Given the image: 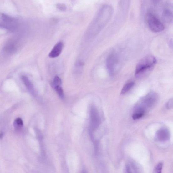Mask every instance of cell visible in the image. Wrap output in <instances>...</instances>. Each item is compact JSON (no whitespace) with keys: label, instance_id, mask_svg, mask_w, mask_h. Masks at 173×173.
Listing matches in <instances>:
<instances>
[{"label":"cell","instance_id":"8992f818","mask_svg":"<svg viewBox=\"0 0 173 173\" xmlns=\"http://www.w3.org/2000/svg\"><path fill=\"white\" fill-rule=\"evenodd\" d=\"M117 59L115 54H111L108 57L106 61L107 69L109 75L113 76L115 73Z\"/></svg>","mask_w":173,"mask_h":173},{"label":"cell","instance_id":"e0dca14e","mask_svg":"<svg viewBox=\"0 0 173 173\" xmlns=\"http://www.w3.org/2000/svg\"><path fill=\"white\" fill-rule=\"evenodd\" d=\"M163 166V164L162 162L159 163L156 166L154 170V172L155 173H160L162 172Z\"/></svg>","mask_w":173,"mask_h":173},{"label":"cell","instance_id":"52a82bcc","mask_svg":"<svg viewBox=\"0 0 173 173\" xmlns=\"http://www.w3.org/2000/svg\"><path fill=\"white\" fill-rule=\"evenodd\" d=\"M170 137L169 130L166 128H162L159 130L156 133L155 140L159 142H165L169 140Z\"/></svg>","mask_w":173,"mask_h":173},{"label":"cell","instance_id":"d6986e66","mask_svg":"<svg viewBox=\"0 0 173 173\" xmlns=\"http://www.w3.org/2000/svg\"><path fill=\"white\" fill-rule=\"evenodd\" d=\"M166 107L167 109H171L173 108V99L171 98L168 101L166 104Z\"/></svg>","mask_w":173,"mask_h":173},{"label":"cell","instance_id":"8fae6325","mask_svg":"<svg viewBox=\"0 0 173 173\" xmlns=\"http://www.w3.org/2000/svg\"><path fill=\"white\" fill-rule=\"evenodd\" d=\"M22 78L25 86L32 93L34 92V88L32 83L29 79L28 78L25 76H23Z\"/></svg>","mask_w":173,"mask_h":173},{"label":"cell","instance_id":"9c48e42d","mask_svg":"<svg viewBox=\"0 0 173 173\" xmlns=\"http://www.w3.org/2000/svg\"><path fill=\"white\" fill-rule=\"evenodd\" d=\"M91 111V119L93 127L96 128H98L100 124V119L98 112L94 108L92 109Z\"/></svg>","mask_w":173,"mask_h":173},{"label":"cell","instance_id":"7a4b0ae2","mask_svg":"<svg viewBox=\"0 0 173 173\" xmlns=\"http://www.w3.org/2000/svg\"><path fill=\"white\" fill-rule=\"evenodd\" d=\"M157 60L153 56H147L139 61L136 66L135 75L136 78L141 79L148 75L157 63Z\"/></svg>","mask_w":173,"mask_h":173},{"label":"cell","instance_id":"5bb4252c","mask_svg":"<svg viewBox=\"0 0 173 173\" xmlns=\"http://www.w3.org/2000/svg\"><path fill=\"white\" fill-rule=\"evenodd\" d=\"M135 111L132 116L133 119L134 120H136L140 119L144 115L145 112L142 109H135Z\"/></svg>","mask_w":173,"mask_h":173},{"label":"cell","instance_id":"5b68a950","mask_svg":"<svg viewBox=\"0 0 173 173\" xmlns=\"http://www.w3.org/2000/svg\"><path fill=\"white\" fill-rule=\"evenodd\" d=\"M146 21L148 26L152 32L158 33L164 30V26L163 24L155 15L151 13H147Z\"/></svg>","mask_w":173,"mask_h":173},{"label":"cell","instance_id":"ba28073f","mask_svg":"<svg viewBox=\"0 0 173 173\" xmlns=\"http://www.w3.org/2000/svg\"><path fill=\"white\" fill-rule=\"evenodd\" d=\"M64 44L62 42H59L55 45L50 52L49 56L50 58H55L60 55L62 52Z\"/></svg>","mask_w":173,"mask_h":173},{"label":"cell","instance_id":"ffe728a7","mask_svg":"<svg viewBox=\"0 0 173 173\" xmlns=\"http://www.w3.org/2000/svg\"><path fill=\"white\" fill-rule=\"evenodd\" d=\"M58 8L61 10L64 11L66 9V7L65 6H64L62 4H59L57 6Z\"/></svg>","mask_w":173,"mask_h":173},{"label":"cell","instance_id":"ac0fdd59","mask_svg":"<svg viewBox=\"0 0 173 173\" xmlns=\"http://www.w3.org/2000/svg\"><path fill=\"white\" fill-rule=\"evenodd\" d=\"M15 125H16L17 127H21L23 125L22 120L19 117L17 118L15 121Z\"/></svg>","mask_w":173,"mask_h":173},{"label":"cell","instance_id":"7c38bea8","mask_svg":"<svg viewBox=\"0 0 173 173\" xmlns=\"http://www.w3.org/2000/svg\"><path fill=\"white\" fill-rule=\"evenodd\" d=\"M126 171L127 172H139L138 170H140V168L137 164L133 163L129 164L126 166Z\"/></svg>","mask_w":173,"mask_h":173},{"label":"cell","instance_id":"4fadbf2b","mask_svg":"<svg viewBox=\"0 0 173 173\" xmlns=\"http://www.w3.org/2000/svg\"><path fill=\"white\" fill-rule=\"evenodd\" d=\"M135 83L133 82H130L125 84L122 88L121 92V94L124 95L130 91L134 86Z\"/></svg>","mask_w":173,"mask_h":173},{"label":"cell","instance_id":"2e32d148","mask_svg":"<svg viewBox=\"0 0 173 173\" xmlns=\"http://www.w3.org/2000/svg\"><path fill=\"white\" fill-rule=\"evenodd\" d=\"M62 82L61 79L58 76H56L54 79L53 82L51 84L52 87L54 88L58 86H61Z\"/></svg>","mask_w":173,"mask_h":173},{"label":"cell","instance_id":"7402d4cb","mask_svg":"<svg viewBox=\"0 0 173 173\" xmlns=\"http://www.w3.org/2000/svg\"><path fill=\"white\" fill-rule=\"evenodd\" d=\"M153 1L155 4H156L158 3V0H153Z\"/></svg>","mask_w":173,"mask_h":173},{"label":"cell","instance_id":"44dd1931","mask_svg":"<svg viewBox=\"0 0 173 173\" xmlns=\"http://www.w3.org/2000/svg\"><path fill=\"white\" fill-rule=\"evenodd\" d=\"M3 136V133H0V139L2 138Z\"/></svg>","mask_w":173,"mask_h":173},{"label":"cell","instance_id":"277c9868","mask_svg":"<svg viewBox=\"0 0 173 173\" xmlns=\"http://www.w3.org/2000/svg\"><path fill=\"white\" fill-rule=\"evenodd\" d=\"M17 19L5 14H0V28L10 32L16 30L19 26Z\"/></svg>","mask_w":173,"mask_h":173},{"label":"cell","instance_id":"6da1fadb","mask_svg":"<svg viewBox=\"0 0 173 173\" xmlns=\"http://www.w3.org/2000/svg\"><path fill=\"white\" fill-rule=\"evenodd\" d=\"M113 13V9L111 5H105L101 8L90 24L89 31H98L102 29L110 20Z\"/></svg>","mask_w":173,"mask_h":173},{"label":"cell","instance_id":"9a60e30c","mask_svg":"<svg viewBox=\"0 0 173 173\" xmlns=\"http://www.w3.org/2000/svg\"><path fill=\"white\" fill-rule=\"evenodd\" d=\"M57 92L60 98L62 99H64V91H63V89L61 86H58L55 87L53 88Z\"/></svg>","mask_w":173,"mask_h":173},{"label":"cell","instance_id":"3957f363","mask_svg":"<svg viewBox=\"0 0 173 173\" xmlns=\"http://www.w3.org/2000/svg\"><path fill=\"white\" fill-rule=\"evenodd\" d=\"M158 99L157 94L155 92H150L139 101L136 109H142L145 112L146 109L152 108L155 106Z\"/></svg>","mask_w":173,"mask_h":173},{"label":"cell","instance_id":"30bf717a","mask_svg":"<svg viewBox=\"0 0 173 173\" xmlns=\"http://www.w3.org/2000/svg\"><path fill=\"white\" fill-rule=\"evenodd\" d=\"M163 18L164 20L166 23H171L173 19L172 12L169 10H165L163 13Z\"/></svg>","mask_w":173,"mask_h":173}]
</instances>
